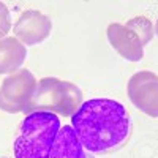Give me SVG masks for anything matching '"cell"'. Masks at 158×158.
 <instances>
[{
  "mask_svg": "<svg viewBox=\"0 0 158 158\" xmlns=\"http://www.w3.org/2000/svg\"><path fill=\"white\" fill-rule=\"evenodd\" d=\"M71 127L90 153L104 155L120 150L131 138V117L122 103L95 98L81 104L71 115Z\"/></svg>",
  "mask_w": 158,
  "mask_h": 158,
  "instance_id": "obj_1",
  "label": "cell"
},
{
  "mask_svg": "<svg viewBox=\"0 0 158 158\" xmlns=\"http://www.w3.org/2000/svg\"><path fill=\"white\" fill-rule=\"evenodd\" d=\"M60 120L52 112L27 114L15 139V158H49L60 131Z\"/></svg>",
  "mask_w": 158,
  "mask_h": 158,
  "instance_id": "obj_2",
  "label": "cell"
},
{
  "mask_svg": "<svg viewBox=\"0 0 158 158\" xmlns=\"http://www.w3.org/2000/svg\"><path fill=\"white\" fill-rule=\"evenodd\" d=\"M82 104V92L76 84L57 77H43L36 92L25 109L32 112H52L56 115L71 117Z\"/></svg>",
  "mask_w": 158,
  "mask_h": 158,
  "instance_id": "obj_3",
  "label": "cell"
},
{
  "mask_svg": "<svg viewBox=\"0 0 158 158\" xmlns=\"http://www.w3.org/2000/svg\"><path fill=\"white\" fill-rule=\"evenodd\" d=\"M36 87L38 81L29 70H19L10 74L0 85V109L10 114L25 112Z\"/></svg>",
  "mask_w": 158,
  "mask_h": 158,
  "instance_id": "obj_4",
  "label": "cell"
},
{
  "mask_svg": "<svg viewBox=\"0 0 158 158\" xmlns=\"http://www.w3.org/2000/svg\"><path fill=\"white\" fill-rule=\"evenodd\" d=\"M128 97L149 117H158V76L152 71L135 73L128 81Z\"/></svg>",
  "mask_w": 158,
  "mask_h": 158,
  "instance_id": "obj_5",
  "label": "cell"
},
{
  "mask_svg": "<svg viewBox=\"0 0 158 158\" xmlns=\"http://www.w3.org/2000/svg\"><path fill=\"white\" fill-rule=\"evenodd\" d=\"M51 30H52V21L49 19V16L43 15L38 10L24 11L16 21L15 27H13L15 36L24 46L40 44L51 35Z\"/></svg>",
  "mask_w": 158,
  "mask_h": 158,
  "instance_id": "obj_6",
  "label": "cell"
},
{
  "mask_svg": "<svg viewBox=\"0 0 158 158\" xmlns=\"http://www.w3.org/2000/svg\"><path fill=\"white\" fill-rule=\"evenodd\" d=\"M108 40L114 51L120 54L125 60L139 62L144 57V46L135 32L127 29L123 24L112 22L108 27Z\"/></svg>",
  "mask_w": 158,
  "mask_h": 158,
  "instance_id": "obj_7",
  "label": "cell"
},
{
  "mask_svg": "<svg viewBox=\"0 0 158 158\" xmlns=\"http://www.w3.org/2000/svg\"><path fill=\"white\" fill-rule=\"evenodd\" d=\"M49 158H94V156L84 149L73 127L65 125L60 128L54 141Z\"/></svg>",
  "mask_w": 158,
  "mask_h": 158,
  "instance_id": "obj_8",
  "label": "cell"
},
{
  "mask_svg": "<svg viewBox=\"0 0 158 158\" xmlns=\"http://www.w3.org/2000/svg\"><path fill=\"white\" fill-rule=\"evenodd\" d=\"M27 57V49L16 36L0 40V74H13L19 71Z\"/></svg>",
  "mask_w": 158,
  "mask_h": 158,
  "instance_id": "obj_9",
  "label": "cell"
},
{
  "mask_svg": "<svg viewBox=\"0 0 158 158\" xmlns=\"http://www.w3.org/2000/svg\"><path fill=\"white\" fill-rule=\"evenodd\" d=\"M127 29H130L131 32H135L138 35V38L141 40L142 46H146L152 41L155 29H153V24L150 19H147L146 16H136L133 19H130L127 24H123Z\"/></svg>",
  "mask_w": 158,
  "mask_h": 158,
  "instance_id": "obj_10",
  "label": "cell"
},
{
  "mask_svg": "<svg viewBox=\"0 0 158 158\" xmlns=\"http://www.w3.org/2000/svg\"><path fill=\"white\" fill-rule=\"evenodd\" d=\"M11 30V15L5 3L0 2V40L6 38L8 32Z\"/></svg>",
  "mask_w": 158,
  "mask_h": 158,
  "instance_id": "obj_11",
  "label": "cell"
},
{
  "mask_svg": "<svg viewBox=\"0 0 158 158\" xmlns=\"http://www.w3.org/2000/svg\"><path fill=\"white\" fill-rule=\"evenodd\" d=\"M153 29H155V33H156V36H158V19H156V24H155Z\"/></svg>",
  "mask_w": 158,
  "mask_h": 158,
  "instance_id": "obj_12",
  "label": "cell"
},
{
  "mask_svg": "<svg viewBox=\"0 0 158 158\" xmlns=\"http://www.w3.org/2000/svg\"><path fill=\"white\" fill-rule=\"evenodd\" d=\"M2 158H6V156H2Z\"/></svg>",
  "mask_w": 158,
  "mask_h": 158,
  "instance_id": "obj_13",
  "label": "cell"
}]
</instances>
